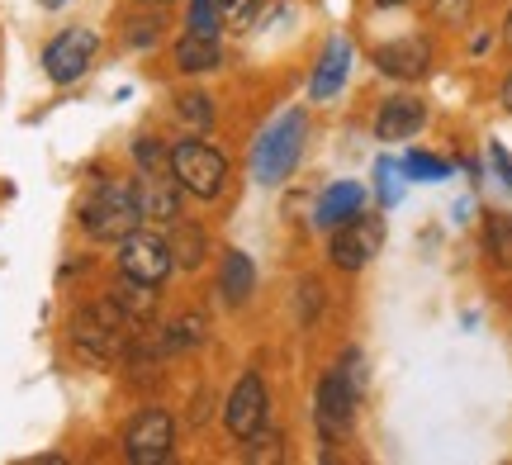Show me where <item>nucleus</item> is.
<instances>
[{
    "label": "nucleus",
    "mask_w": 512,
    "mask_h": 465,
    "mask_svg": "<svg viewBox=\"0 0 512 465\" xmlns=\"http://www.w3.org/2000/svg\"><path fill=\"white\" fill-rule=\"evenodd\" d=\"M171 266H176V257H171L166 238H152V233H128V238L119 242V271H124L128 280L162 285V280L171 276Z\"/></svg>",
    "instance_id": "8"
},
{
    "label": "nucleus",
    "mask_w": 512,
    "mask_h": 465,
    "mask_svg": "<svg viewBox=\"0 0 512 465\" xmlns=\"http://www.w3.org/2000/svg\"><path fill=\"white\" fill-rule=\"evenodd\" d=\"M503 105L512 110V72H508V81H503Z\"/></svg>",
    "instance_id": "33"
},
{
    "label": "nucleus",
    "mask_w": 512,
    "mask_h": 465,
    "mask_svg": "<svg viewBox=\"0 0 512 465\" xmlns=\"http://www.w3.org/2000/svg\"><path fill=\"white\" fill-rule=\"evenodd\" d=\"M133 157H138L143 171H171V152H166L157 138H138V143H133Z\"/></svg>",
    "instance_id": "24"
},
{
    "label": "nucleus",
    "mask_w": 512,
    "mask_h": 465,
    "mask_svg": "<svg viewBox=\"0 0 512 465\" xmlns=\"http://www.w3.org/2000/svg\"><path fill=\"white\" fill-rule=\"evenodd\" d=\"M304 114L290 110V114H280L271 129L256 138V148H252V176L261 181V186H280L285 176L294 171V162H299V148H304Z\"/></svg>",
    "instance_id": "3"
},
{
    "label": "nucleus",
    "mask_w": 512,
    "mask_h": 465,
    "mask_svg": "<svg viewBox=\"0 0 512 465\" xmlns=\"http://www.w3.org/2000/svg\"><path fill=\"white\" fill-rule=\"evenodd\" d=\"M81 224H86V233L100 242H124L128 233H138L143 205H138L133 181H105V186L95 190L91 205L81 209Z\"/></svg>",
    "instance_id": "2"
},
{
    "label": "nucleus",
    "mask_w": 512,
    "mask_h": 465,
    "mask_svg": "<svg viewBox=\"0 0 512 465\" xmlns=\"http://www.w3.org/2000/svg\"><path fill=\"white\" fill-rule=\"evenodd\" d=\"M133 190H138L143 219H152V224H176L181 219V181L171 171H143L133 181Z\"/></svg>",
    "instance_id": "11"
},
{
    "label": "nucleus",
    "mask_w": 512,
    "mask_h": 465,
    "mask_svg": "<svg viewBox=\"0 0 512 465\" xmlns=\"http://www.w3.org/2000/svg\"><path fill=\"white\" fill-rule=\"evenodd\" d=\"M494 162H498V171H503V181L512 186V162H508V152L503 148H494Z\"/></svg>",
    "instance_id": "31"
},
{
    "label": "nucleus",
    "mask_w": 512,
    "mask_h": 465,
    "mask_svg": "<svg viewBox=\"0 0 512 465\" xmlns=\"http://www.w3.org/2000/svg\"><path fill=\"white\" fill-rule=\"evenodd\" d=\"M171 176L181 181L185 195L195 200H214L228 186V157H223L214 143H200V138H185L171 148Z\"/></svg>",
    "instance_id": "4"
},
{
    "label": "nucleus",
    "mask_w": 512,
    "mask_h": 465,
    "mask_svg": "<svg viewBox=\"0 0 512 465\" xmlns=\"http://www.w3.org/2000/svg\"><path fill=\"white\" fill-rule=\"evenodd\" d=\"M152 290H157V285H143V280H128L124 276L110 290V299L124 309V318L133 323V328H147V323H152V314H157V295H152Z\"/></svg>",
    "instance_id": "17"
},
{
    "label": "nucleus",
    "mask_w": 512,
    "mask_h": 465,
    "mask_svg": "<svg viewBox=\"0 0 512 465\" xmlns=\"http://www.w3.org/2000/svg\"><path fill=\"white\" fill-rule=\"evenodd\" d=\"M223 423H228V432H233L238 442H247L256 428H266V385H261L256 371H247L238 385H233L228 409H223Z\"/></svg>",
    "instance_id": "10"
},
{
    "label": "nucleus",
    "mask_w": 512,
    "mask_h": 465,
    "mask_svg": "<svg viewBox=\"0 0 512 465\" xmlns=\"http://www.w3.org/2000/svg\"><path fill=\"white\" fill-rule=\"evenodd\" d=\"M138 5H171V0H138Z\"/></svg>",
    "instance_id": "35"
},
{
    "label": "nucleus",
    "mask_w": 512,
    "mask_h": 465,
    "mask_svg": "<svg viewBox=\"0 0 512 465\" xmlns=\"http://www.w3.org/2000/svg\"><path fill=\"white\" fill-rule=\"evenodd\" d=\"M347 67H351V48L342 38H332L328 53L318 57V72H313V100H328V95L342 91V81H347Z\"/></svg>",
    "instance_id": "16"
},
{
    "label": "nucleus",
    "mask_w": 512,
    "mask_h": 465,
    "mask_svg": "<svg viewBox=\"0 0 512 465\" xmlns=\"http://www.w3.org/2000/svg\"><path fill=\"white\" fill-rule=\"evenodd\" d=\"M380 10H394V5H408V0H375Z\"/></svg>",
    "instance_id": "34"
},
{
    "label": "nucleus",
    "mask_w": 512,
    "mask_h": 465,
    "mask_svg": "<svg viewBox=\"0 0 512 465\" xmlns=\"http://www.w3.org/2000/svg\"><path fill=\"white\" fill-rule=\"evenodd\" d=\"M128 337H133V323L114 299H100V304H91V309H81L72 318L76 352L91 356V361H119L128 352Z\"/></svg>",
    "instance_id": "1"
},
{
    "label": "nucleus",
    "mask_w": 512,
    "mask_h": 465,
    "mask_svg": "<svg viewBox=\"0 0 512 465\" xmlns=\"http://www.w3.org/2000/svg\"><path fill=\"white\" fill-rule=\"evenodd\" d=\"M356 385L347 380V371H328L318 380V432L328 442H342L356 423Z\"/></svg>",
    "instance_id": "7"
},
{
    "label": "nucleus",
    "mask_w": 512,
    "mask_h": 465,
    "mask_svg": "<svg viewBox=\"0 0 512 465\" xmlns=\"http://www.w3.org/2000/svg\"><path fill=\"white\" fill-rule=\"evenodd\" d=\"M356 209H366V186L361 181H337V186H328L323 205H318V224L337 228V224H347Z\"/></svg>",
    "instance_id": "15"
},
{
    "label": "nucleus",
    "mask_w": 512,
    "mask_h": 465,
    "mask_svg": "<svg viewBox=\"0 0 512 465\" xmlns=\"http://www.w3.org/2000/svg\"><path fill=\"white\" fill-rule=\"evenodd\" d=\"M380 247H384V219H380V214L356 209L347 224L332 228V261H337L342 271H361V266H366Z\"/></svg>",
    "instance_id": "5"
},
{
    "label": "nucleus",
    "mask_w": 512,
    "mask_h": 465,
    "mask_svg": "<svg viewBox=\"0 0 512 465\" xmlns=\"http://www.w3.org/2000/svg\"><path fill=\"white\" fill-rule=\"evenodd\" d=\"M204 333H209V323H204V314H185L176 318L171 328L162 333V352H190V347H200Z\"/></svg>",
    "instance_id": "20"
},
{
    "label": "nucleus",
    "mask_w": 512,
    "mask_h": 465,
    "mask_svg": "<svg viewBox=\"0 0 512 465\" xmlns=\"http://www.w3.org/2000/svg\"><path fill=\"white\" fill-rule=\"evenodd\" d=\"M489 252H494L498 266H512V219L508 214H489Z\"/></svg>",
    "instance_id": "21"
},
{
    "label": "nucleus",
    "mask_w": 512,
    "mask_h": 465,
    "mask_svg": "<svg viewBox=\"0 0 512 465\" xmlns=\"http://www.w3.org/2000/svg\"><path fill=\"white\" fill-rule=\"evenodd\" d=\"M432 15L446 24H465L470 19V0H432Z\"/></svg>",
    "instance_id": "27"
},
{
    "label": "nucleus",
    "mask_w": 512,
    "mask_h": 465,
    "mask_svg": "<svg viewBox=\"0 0 512 465\" xmlns=\"http://www.w3.org/2000/svg\"><path fill=\"white\" fill-rule=\"evenodd\" d=\"M256 290V271H252V257L247 252H223V266H219V295L238 309L247 304Z\"/></svg>",
    "instance_id": "14"
},
{
    "label": "nucleus",
    "mask_w": 512,
    "mask_h": 465,
    "mask_svg": "<svg viewBox=\"0 0 512 465\" xmlns=\"http://www.w3.org/2000/svg\"><path fill=\"white\" fill-rule=\"evenodd\" d=\"M181 119L185 124H214V105H209V95H185L181 100Z\"/></svg>",
    "instance_id": "26"
},
{
    "label": "nucleus",
    "mask_w": 512,
    "mask_h": 465,
    "mask_svg": "<svg viewBox=\"0 0 512 465\" xmlns=\"http://www.w3.org/2000/svg\"><path fill=\"white\" fill-rule=\"evenodd\" d=\"M403 171H408L413 181H446V176H451V167H446L441 157H427V152H408V157H403Z\"/></svg>",
    "instance_id": "23"
},
{
    "label": "nucleus",
    "mask_w": 512,
    "mask_h": 465,
    "mask_svg": "<svg viewBox=\"0 0 512 465\" xmlns=\"http://www.w3.org/2000/svg\"><path fill=\"white\" fill-rule=\"evenodd\" d=\"M128 43L133 48H152L157 43V19H133L128 24Z\"/></svg>",
    "instance_id": "28"
},
{
    "label": "nucleus",
    "mask_w": 512,
    "mask_h": 465,
    "mask_svg": "<svg viewBox=\"0 0 512 465\" xmlns=\"http://www.w3.org/2000/svg\"><path fill=\"white\" fill-rule=\"evenodd\" d=\"M375 67L394 81H418L432 67V48H427V38H394V43L375 48Z\"/></svg>",
    "instance_id": "12"
},
{
    "label": "nucleus",
    "mask_w": 512,
    "mask_h": 465,
    "mask_svg": "<svg viewBox=\"0 0 512 465\" xmlns=\"http://www.w3.org/2000/svg\"><path fill=\"white\" fill-rule=\"evenodd\" d=\"M252 5H256V0H219L223 19H238V24H242L247 15H252Z\"/></svg>",
    "instance_id": "30"
},
{
    "label": "nucleus",
    "mask_w": 512,
    "mask_h": 465,
    "mask_svg": "<svg viewBox=\"0 0 512 465\" xmlns=\"http://www.w3.org/2000/svg\"><path fill=\"white\" fill-rule=\"evenodd\" d=\"M219 62H223V53H219V38L185 34L181 43H176V67H181V72H214Z\"/></svg>",
    "instance_id": "18"
},
{
    "label": "nucleus",
    "mask_w": 512,
    "mask_h": 465,
    "mask_svg": "<svg viewBox=\"0 0 512 465\" xmlns=\"http://www.w3.org/2000/svg\"><path fill=\"white\" fill-rule=\"evenodd\" d=\"M247 456H252V461H280V437L266 428H256L252 437H247Z\"/></svg>",
    "instance_id": "25"
},
{
    "label": "nucleus",
    "mask_w": 512,
    "mask_h": 465,
    "mask_svg": "<svg viewBox=\"0 0 512 465\" xmlns=\"http://www.w3.org/2000/svg\"><path fill=\"white\" fill-rule=\"evenodd\" d=\"M219 24H223L219 0H190V34L219 38Z\"/></svg>",
    "instance_id": "22"
},
{
    "label": "nucleus",
    "mask_w": 512,
    "mask_h": 465,
    "mask_svg": "<svg viewBox=\"0 0 512 465\" xmlns=\"http://www.w3.org/2000/svg\"><path fill=\"white\" fill-rule=\"evenodd\" d=\"M176 447V423L166 409H143L124 432V456L133 465H157Z\"/></svg>",
    "instance_id": "6"
},
{
    "label": "nucleus",
    "mask_w": 512,
    "mask_h": 465,
    "mask_svg": "<svg viewBox=\"0 0 512 465\" xmlns=\"http://www.w3.org/2000/svg\"><path fill=\"white\" fill-rule=\"evenodd\" d=\"M422 119H427L422 100H413V95H394V100H384L380 105L375 133H380L384 143H403V138H413V133L422 129Z\"/></svg>",
    "instance_id": "13"
},
{
    "label": "nucleus",
    "mask_w": 512,
    "mask_h": 465,
    "mask_svg": "<svg viewBox=\"0 0 512 465\" xmlns=\"http://www.w3.org/2000/svg\"><path fill=\"white\" fill-rule=\"evenodd\" d=\"M166 247H171L176 266H185V271H195V266L204 261V233L195 224H181V219H176V224H171V242H166Z\"/></svg>",
    "instance_id": "19"
},
{
    "label": "nucleus",
    "mask_w": 512,
    "mask_h": 465,
    "mask_svg": "<svg viewBox=\"0 0 512 465\" xmlns=\"http://www.w3.org/2000/svg\"><path fill=\"white\" fill-rule=\"evenodd\" d=\"M95 57V34L91 29H62V34L48 43V53H43V72H48V81H57V86H72L76 76L91 67Z\"/></svg>",
    "instance_id": "9"
},
{
    "label": "nucleus",
    "mask_w": 512,
    "mask_h": 465,
    "mask_svg": "<svg viewBox=\"0 0 512 465\" xmlns=\"http://www.w3.org/2000/svg\"><path fill=\"white\" fill-rule=\"evenodd\" d=\"M48 5H53V10H57V5H67V0H48Z\"/></svg>",
    "instance_id": "36"
},
{
    "label": "nucleus",
    "mask_w": 512,
    "mask_h": 465,
    "mask_svg": "<svg viewBox=\"0 0 512 465\" xmlns=\"http://www.w3.org/2000/svg\"><path fill=\"white\" fill-rule=\"evenodd\" d=\"M503 43L512 48V10H508V19H503Z\"/></svg>",
    "instance_id": "32"
},
{
    "label": "nucleus",
    "mask_w": 512,
    "mask_h": 465,
    "mask_svg": "<svg viewBox=\"0 0 512 465\" xmlns=\"http://www.w3.org/2000/svg\"><path fill=\"white\" fill-rule=\"evenodd\" d=\"M394 162H380V167H375V176H380V200L384 205H399V186H394Z\"/></svg>",
    "instance_id": "29"
}]
</instances>
